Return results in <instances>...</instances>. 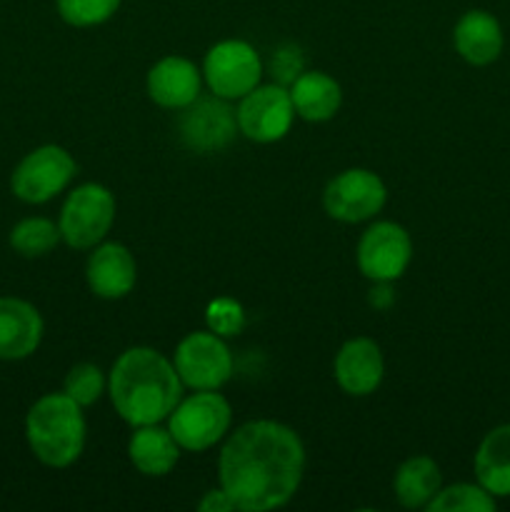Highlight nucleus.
<instances>
[{
    "mask_svg": "<svg viewBox=\"0 0 510 512\" xmlns=\"http://www.w3.org/2000/svg\"><path fill=\"white\" fill-rule=\"evenodd\" d=\"M108 395L115 413L130 428H140L168 420L183 398V380L173 360L148 345H135L110 368Z\"/></svg>",
    "mask_w": 510,
    "mask_h": 512,
    "instance_id": "nucleus-2",
    "label": "nucleus"
},
{
    "mask_svg": "<svg viewBox=\"0 0 510 512\" xmlns=\"http://www.w3.org/2000/svg\"><path fill=\"white\" fill-rule=\"evenodd\" d=\"M45 323L33 303L13 295L0 298V360H25L43 343Z\"/></svg>",
    "mask_w": 510,
    "mask_h": 512,
    "instance_id": "nucleus-14",
    "label": "nucleus"
},
{
    "mask_svg": "<svg viewBox=\"0 0 510 512\" xmlns=\"http://www.w3.org/2000/svg\"><path fill=\"white\" fill-rule=\"evenodd\" d=\"M498 508V498L488 493L483 485L475 483H455L448 488H440L438 495L430 500L425 510L428 512H493Z\"/></svg>",
    "mask_w": 510,
    "mask_h": 512,
    "instance_id": "nucleus-23",
    "label": "nucleus"
},
{
    "mask_svg": "<svg viewBox=\"0 0 510 512\" xmlns=\"http://www.w3.org/2000/svg\"><path fill=\"white\" fill-rule=\"evenodd\" d=\"M360 273L373 283H393L403 278L413 260V240L400 223L378 220L370 225L355 248Z\"/></svg>",
    "mask_w": 510,
    "mask_h": 512,
    "instance_id": "nucleus-10",
    "label": "nucleus"
},
{
    "mask_svg": "<svg viewBox=\"0 0 510 512\" xmlns=\"http://www.w3.org/2000/svg\"><path fill=\"white\" fill-rule=\"evenodd\" d=\"M60 228L50 218H23L20 223L13 225L8 235V243L20 258H43V255L53 253L60 243Z\"/></svg>",
    "mask_w": 510,
    "mask_h": 512,
    "instance_id": "nucleus-22",
    "label": "nucleus"
},
{
    "mask_svg": "<svg viewBox=\"0 0 510 512\" xmlns=\"http://www.w3.org/2000/svg\"><path fill=\"white\" fill-rule=\"evenodd\" d=\"M90 293L103 300H120L135 288L138 265L123 243H98L85 263Z\"/></svg>",
    "mask_w": 510,
    "mask_h": 512,
    "instance_id": "nucleus-15",
    "label": "nucleus"
},
{
    "mask_svg": "<svg viewBox=\"0 0 510 512\" xmlns=\"http://www.w3.org/2000/svg\"><path fill=\"white\" fill-rule=\"evenodd\" d=\"M235 118H238V133L253 143H278L290 133L295 120L288 88L280 83L258 85L240 98Z\"/></svg>",
    "mask_w": 510,
    "mask_h": 512,
    "instance_id": "nucleus-11",
    "label": "nucleus"
},
{
    "mask_svg": "<svg viewBox=\"0 0 510 512\" xmlns=\"http://www.w3.org/2000/svg\"><path fill=\"white\" fill-rule=\"evenodd\" d=\"M198 510L200 512H230V510H235V505H233V500H230V495L225 493L223 488H218V490H208V493L200 498Z\"/></svg>",
    "mask_w": 510,
    "mask_h": 512,
    "instance_id": "nucleus-28",
    "label": "nucleus"
},
{
    "mask_svg": "<svg viewBox=\"0 0 510 512\" xmlns=\"http://www.w3.org/2000/svg\"><path fill=\"white\" fill-rule=\"evenodd\" d=\"M205 320H208V330H213L215 335L233 338V335L243 333L245 328L243 305L235 303L233 298H218L208 305Z\"/></svg>",
    "mask_w": 510,
    "mask_h": 512,
    "instance_id": "nucleus-26",
    "label": "nucleus"
},
{
    "mask_svg": "<svg viewBox=\"0 0 510 512\" xmlns=\"http://www.w3.org/2000/svg\"><path fill=\"white\" fill-rule=\"evenodd\" d=\"M145 88H148V98L160 108L183 110L200 95L203 73L193 60L183 55H168L148 70Z\"/></svg>",
    "mask_w": 510,
    "mask_h": 512,
    "instance_id": "nucleus-16",
    "label": "nucleus"
},
{
    "mask_svg": "<svg viewBox=\"0 0 510 512\" xmlns=\"http://www.w3.org/2000/svg\"><path fill=\"white\" fill-rule=\"evenodd\" d=\"M335 383L345 395L368 398L385 378V358L373 338H353L343 343L333 360Z\"/></svg>",
    "mask_w": 510,
    "mask_h": 512,
    "instance_id": "nucleus-13",
    "label": "nucleus"
},
{
    "mask_svg": "<svg viewBox=\"0 0 510 512\" xmlns=\"http://www.w3.org/2000/svg\"><path fill=\"white\" fill-rule=\"evenodd\" d=\"M233 425L230 403L218 390H195L188 398H180L168 415V430L188 453H203L218 445Z\"/></svg>",
    "mask_w": 510,
    "mask_h": 512,
    "instance_id": "nucleus-4",
    "label": "nucleus"
},
{
    "mask_svg": "<svg viewBox=\"0 0 510 512\" xmlns=\"http://www.w3.org/2000/svg\"><path fill=\"white\" fill-rule=\"evenodd\" d=\"M108 390V378L95 363H75L63 380V393L70 395L80 408H90Z\"/></svg>",
    "mask_w": 510,
    "mask_h": 512,
    "instance_id": "nucleus-24",
    "label": "nucleus"
},
{
    "mask_svg": "<svg viewBox=\"0 0 510 512\" xmlns=\"http://www.w3.org/2000/svg\"><path fill=\"white\" fill-rule=\"evenodd\" d=\"M78 173V163L63 145H40L30 150L10 175V190L28 205H43L63 193Z\"/></svg>",
    "mask_w": 510,
    "mask_h": 512,
    "instance_id": "nucleus-6",
    "label": "nucleus"
},
{
    "mask_svg": "<svg viewBox=\"0 0 510 512\" xmlns=\"http://www.w3.org/2000/svg\"><path fill=\"white\" fill-rule=\"evenodd\" d=\"M475 480L493 498H510V423L483 435L473 458Z\"/></svg>",
    "mask_w": 510,
    "mask_h": 512,
    "instance_id": "nucleus-20",
    "label": "nucleus"
},
{
    "mask_svg": "<svg viewBox=\"0 0 510 512\" xmlns=\"http://www.w3.org/2000/svg\"><path fill=\"white\" fill-rule=\"evenodd\" d=\"M388 188L368 168H348L335 175L323 190V208L338 223H365L385 208Z\"/></svg>",
    "mask_w": 510,
    "mask_h": 512,
    "instance_id": "nucleus-9",
    "label": "nucleus"
},
{
    "mask_svg": "<svg viewBox=\"0 0 510 512\" xmlns=\"http://www.w3.org/2000/svg\"><path fill=\"white\" fill-rule=\"evenodd\" d=\"M115 223V198L105 185L83 183L73 188L60 208V238L73 250H93Z\"/></svg>",
    "mask_w": 510,
    "mask_h": 512,
    "instance_id": "nucleus-5",
    "label": "nucleus"
},
{
    "mask_svg": "<svg viewBox=\"0 0 510 512\" xmlns=\"http://www.w3.org/2000/svg\"><path fill=\"white\" fill-rule=\"evenodd\" d=\"M123 0H55L60 20L73 28H95L118 13Z\"/></svg>",
    "mask_w": 510,
    "mask_h": 512,
    "instance_id": "nucleus-25",
    "label": "nucleus"
},
{
    "mask_svg": "<svg viewBox=\"0 0 510 512\" xmlns=\"http://www.w3.org/2000/svg\"><path fill=\"white\" fill-rule=\"evenodd\" d=\"M305 473L300 435L278 420H250L228 435L218 458L220 488L235 510L283 508L298 493Z\"/></svg>",
    "mask_w": 510,
    "mask_h": 512,
    "instance_id": "nucleus-1",
    "label": "nucleus"
},
{
    "mask_svg": "<svg viewBox=\"0 0 510 512\" xmlns=\"http://www.w3.org/2000/svg\"><path fill=\"white\" fill-rule=\"evenodd\" d=\"M263 78V60L245 40H220L205 53L203 80L210 93L225 100H240L258 88Z\"/></svg>",
    "mask_w": 510,
    "mask_h": 512,
    "instance_id": "nucleus-7",
    "label": "nucleus"
},
{
    "mask_svg": "<svg viewBox=\"0 0 510 512\" xmlns=\"http://www.w3.org/2000/svg\"><path fill=\"white\" fill-rule=\"evenodd\" d=\"M455 53L475 68L493 65L505 48V33L500 20L483 8H473L458 18L453 28Z\"/></svg>",
    "mask_w": 510,
    "mask_h": 512,
    "instance_id": "nucleus-17",
    "label": "nucleus"
},
{
    "mask_svg": "<svg viewBox=\"0 0 510 512\" xmlns=\"http://www.w3.org/2000/svg\"><path fill=\"white\" fill-rule=\"evenodd\" d=\"M183 388L220 390L233 378V355L225 340L213 330H195L185 335L173 355Z\"/></svg>",
    "mask_w": 510,
    "mask_h": 512,
    "instance_id": "nucleus-8",
    "label": "nucleus"
},
{
    "mask_svg": "<svg viewBox=\"0 0 510 512\" xmlns=\"http://www.w3.org/2000/svg\"><path fill=\"white\" fill-rule=\"evenodd\" d=\"M230 100L218 98H195L180 115V138L195 153H218L238 133V118L230 108Z\"/></svg>",
    "mask_w": 510,
    "mask_h": 512,
    "instance_id": "nucleus-12",
    "label": "nucleus"
},
{
    "mask_svg": "<svg viewBox=\"0 0 510 512\" xmlns=\"http://www.w3.org/2000/svg\"><path fill=\"white\" fill-rule=\"evenodd\" d=\"M88 425L83 408L65 393H48L25 415L28 448L45 468H70L83 455Z\"/></svg>",
    "mask_w": 510,
    "mask_h": 512,
    "instance_id": "nucleus-3",
    "label": "nucleus"
},
{
    "mask_svg": "<svg viewBox=\"0 0 510 512\" xmlns=\"http://www.w3.org/2000/svg\"><path fill=\"white\" fill-rule=\"evenodd\" d=\"M270 70H273V78H278V83L288 88V85L305 70L303 50L293 43L280 45L273 53V58H270Z\"/></svg>",
    "mask_w": 510,
    "mask_h": 512,
    "instance_id": "nucleus-27",
    "label": "nucleus"
},
{
    "mask_svg": "<svg viewBox=\"0 0 510 512\" xmlns=\"http://www.w3.org/2000/svg\"><path fill=\"white\" fill-rule=\"evenodd\" d=\"M128 458L138 473L148 478H163L178 465L180 445L170 435L168 428L155 425H140L133 428L128 440Z\"/></svg>",
    "mask_w": 510,
    "mask_h": 512,
    "instance_id": "nucleus-19",
    "label": "nucleus"
},
{
    "mask_svg": "<svg viewBox=\"0 0 510 512\" xmlns=\"http://www.w3.org/2000/svg\"><path fill=\"white\" fill-rule=\"evenodd\" d=\"M288 93L293 100L295 115L308 123H325V120L335 118L340 103H343L340 83L323 70H303L288 85Z\"/></svg>",
    "mask_w": 510,
    "mask_h": 512,
    "instance_id": "nucleus-18",
    "label": "nucleus"
},
{
    "mask_svg": "<svg viewBox=\"0 0 510 512\" xmlns=\"http://www.w3.org/2000/svg\"><path fill=\"white\" fill-rule=\"evenodd\" d=\"M440 488H443V475H440L438 463L428 455L408 458L393 478L395 498L408 510L428 508Z\"/></svg>",
    "mask_w": 510,
    "mask_h": 512,
    "instance_id": "nucleus-21",
    "label": "nucleus"
}]
</instances>
